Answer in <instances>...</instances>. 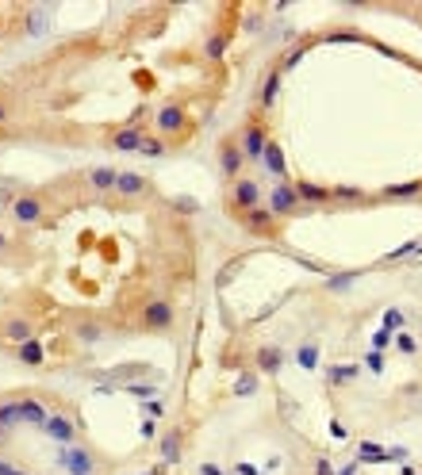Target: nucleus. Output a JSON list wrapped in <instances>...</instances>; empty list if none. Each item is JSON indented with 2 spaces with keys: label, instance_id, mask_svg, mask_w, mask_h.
<instances>
[{
  "label": "nucleus",
  "instance_id": "f257e3e1",
  "mask_svg": "<svg viewBox=\"0 0 422 475\" xmlns=\"http://www.w3.org/2000/svg\"><path fill=\"white\" fill-rule=\"evenodd\" d=\"M154 127H158L161 135H181V130L189 127V111H184L181 104H161V108L154 111Z\"/></svg>",
  "mask_w": 422,
  "mask_h": 475
},
{
  "label": "nucleus",
  "instance_id": "f03ea898",
  "mask_svg": "<svg viewBox=\"0 0 422 475\" xmlns=\"http://www.w3.org/2000/svg\"><path fill=\"white\" fill-rule=\"evenodd\" d=\"M46 215V207H43V200H39V195H23V200H15L12 203V219L15 223H39V219Z\"/></svg>",
  "mask_w": 422,
  "mask_h": 475
},
{
  "label": "nucleus",
  "instance_id": "7ed1b4c3",
  "mask_svg": "<svg viewBox=\"0 0 422 475\" xmlns=\"http://www.w3.org/2000/svg\"><path fill=\"white\" fill-rule=\"evenodd\" d=\"M142 322L150 326V330H165V326L173 322V307H169L165 299H154V303H146V310H142Z\"/></svg>",
  "mask_w": 422,
  "mask_h": 475
},
{
  "label": "nucleus",
  "instance_id": "20e7f679",
  "mask_svg": "<svg viewBox=\"0 0 422 475\" xmlns=\"http://www.w3.org/2000/svg\"><path fill=\"white\" fill-rule=\"evenodd\" d=\"M269 207H273V215H284V211H292V207H296V188L277 184V188H273V195H269Z\"/></svg>",
  "mask_w": 422,
  "mask_h": 475
},
{
  "label": "nucleus",
  "instance_id": "39448f33",
  "mask_svg": "<svg viewBox=\"0 0 422 475\" xmlns=\"http://www.w3.org/2000/svg\"><path fill=\"white\" fill-rule=\"evenodd\" d=\"M146 188H150V184H146L139 173H119V180H116V192L119 195H142Z\"/></svg>",
  "mask_w": 422,
  "mask_h": 475
},
{
  "label": "nucleus",
  "instance_id": "423d86ee",
  "mask_svg": "<svg viewBox=\"0 0 422 475\" xmlns=\"http://www.w3.org/2000/svg\"><path fill=\"white\" fill-rule=\"evenodd\" d=\"M234 203H238V207H254L257 203V184L254 180H238V184H234Z\"/></svg>",
  "mask_w": 422,
  "mask_h": 475
},
{
  "label": "nucleus",
  "instance_id": "0eeeda50",
  "mask_svg": "<svg viewBox=\"0 0 422 475\" xmlns=\"http://www.w3.org/2000/svg\"><path fill=\"white\" fill-rule=\"evenodd\" d=\"M4 333H8V341L27 345V341H31V322H27V318H12V322L4 326Z\"/></svg>",
  "mask_w": 422,
  "mask_h": 475
},
{
  "label": "nucleus",
  "instance_id": "6e6552de",
  "mask_svg": "<svg viewBox=\"0 0 422 475\" xmlns=\"http://www.w3.org/2000/svg\"><path fill=\"white\" fill-rule=\"evenodd\" d=\"M169 146H165V138H142V146H139V153H146V158H161Z\"/></svg>",
  "mask_w": 422,
  "mask_h": 475
},
{
  "label": "nucleus",
  "instance_id": "1a4fd4ad",
  "mask_svg": "<svg viewBox=\"0 0 422 475\" xmlns=\"http://www.w3.org/2000/svg\"><path fill=\"white\" fill-rule=\"evenodd\" d=\"M261 158H265V165H269V173H284V158H280V150H277V146H265V153H261Z\"/></svg>",
  "mask_w": 422,
  "mask_h": 475
},
{
  "label": "nucleus",
  "instance_id": "9d476101",
  "mask_svg": "<svg viewBox=\"0 0 422 475\" xmlns=\"http://www.w3.org/2000/svg\"><path fill=\"white\" fill-rule=\"evenodd\" d=\"M238 161H242V153L234 150V146H223V169H226V173H234V169H238Z\"/></svg>",
  "mask_w": 422,
  "mask_h": 475
},
{
  "label": "nucleus",
  "instance_id": "9b49d317",
  "mask_svg": "<svg viewBox=\"0 0 422 475\" xmlns=\"http://www.w3.org/2000/svg\"><path fill=\"white\" fill-rule=\"evenodd\" d=\"M50 437H62V441H69V437H73V429H69L66 418H54V422H50Z\"/></svg>",
  "mask_w": 422,
  "mask_h": 475
},
{
  "label": "nucleus",
  "instance_id": "f8f14e48",
  "mask_svg": "<svg viewBox=\"0 0 422 475\" xmlns=\"http://www.w3.org/2000/svg\"><path fill=\"white\" fill-rule=\"evenodd\" d=\"M20 357L31 360V364H39V360H43V349H39L35 341H27V345H20Z\"/></svg>",
  "mask_w": 422,
  "mask_h": 475
},
{
  "label": "nucleus",
  "instance_id": "ddd939ff",
  "mask_svg": "<svg viewBox=\"0 0 422 475\" xmlns=\"http://www.w3.org/2000/svg\"><path fill=\"white\" fill-rule=\"evenodd\" d=\"M8 116H12V111H8V100H0V127H8Z\"/></svg>",
  "mask_w": 422,
  "mask_h": 475
},
{
  "label": "nucleus",
  "instance_id": "4468645a",
  "mask_svg": "<svg viewBox=\"0 0 422 475\" xmlns=\"http://www.w3.org/2000/svg\"><path fill=\"white\" fill-rule=\"evenodd\" d=\"M4 245H8V238H4V234H0V249H4Z\"/></svg>",
  "mask_w": 422,
  "mask_h": 475
}]
</instances>
